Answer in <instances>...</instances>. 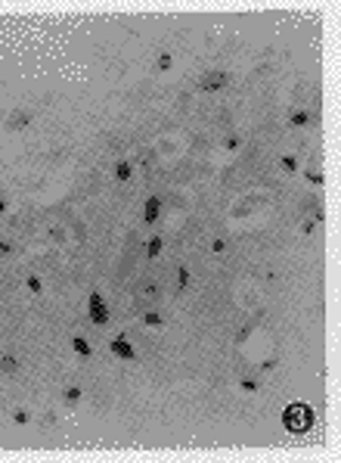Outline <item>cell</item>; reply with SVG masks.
Instances as JSON below:
<instances>
[{"instance_id":"1","label":"cell","mask_w":341,"mask_h":463,"mask_svg":"<svg viewBox=\"0 0 341 463\" xmlns=\"http://www.w3.org/2000/svg\"><path fill=\"white\" fill-rule=\"evenodd\" d=\"M283 426L288 429L292 435H304L313 429V407L304 401H295L283 410Z\"/></svg>"},{"instance_id":"2","label":"cell","mask_w":341,"mask_h":463,"mask_svg":"<svg viewBox=\"0 0 341 463\" xmlns=\"http://www.w3.org/2000/svg\"><path fill=\"white\" fill-rule=\"evenodd\" d=\"M87 314H90V323L93 326H109V321H112V314H109L106 302H102V296L96 289L87 296Z\"/></svg>"},{"instance_id":"3","label":"cell","mask_w":341,"mask_h":463,"mask_svg":"<svg viewBox=\"0 0 341 463\" xmlns=\"http://www.w3.org/2000/svg\"><path fill=\"white\" fill-rule=\"evenodd\" d=\"M227 81H229V75H227L224 69H214V72H208V75H202V78H199V90H205V94H214V90L227 87Z\"/></svg>"},{"instance_id":"4","label":"cell","mask_w":341,"mask_h":463,"mask_svg":"<svg viewBox=\"0 0 341 463\" xmlns=\"http://www.w3.org/2000/svg\"><path fill=\"white\" fill-rule=\"evenodd\" d=\"M31 119H34V112L31 109H13V115L3 121V128L10 131V134H16V131H25L31 124Z\"/></svg>"},{"instance_id":"5","label":"cell","mask_w":341,"mask_h":463,"mask_svg":"<svg viewBox=\"0 0 341 463\" xmlns=\"http://www.w3.org/2000/svg\"><path fill=\"white\" fill-rule=\"evenodd\" d=\"M109 351H112L115 358H121V361H136V348L124 339V336H115V339L109 342Z\"/></svg>"},{"instance_id":"6","label":"cell","mask_w":341,"mask_h":463,"mask_svg":"<svg viewBox=\"0 0 341 463\" xmlns=\"http://www.w3.org/2000/svg\"><path fill=\"white\" fill-rule=\"evenodd\" d=\"M158 218H161V199H158V196H149L146 205H143V221H146V224H155Z\"/></svg>"},{"instance_id":"7","label":"cell","mask_w":341,"mask_h":463,"mask_svg":"<svg viewBox=\"0 0 341 463\" xmlns=\"http://www.w3.org/2000/svg\"><path fill=\"white\" fill-rule=\"evenodd\" d=\"M112 174H115V181H118V183H127V181L133 178V162H131V159H118Z\"/></svg>"},{"instance_id":"8","label":"cell","mask_w":341,"mask_h":463,"mask_svg":"<svg viewBox=\"0 0 341 463\" xmlns=\"http://www.w3.org/2000/svg\"><path fill=\"white\" fill-rule=\"evenodd\" d=\"M81 398H84L81 385H65V389H62V404H65V407H75V404H81Z\"/></svg>"},{"instance_id":"9","label":"cell","mask_w":341,"mask_h":463,"mask_svg":"<svg viewBox=\"0 0 341 463\" xmlns=\"http://www.w3.org/2000/svg\"><path fill=\"white\" fill-rule=\"evenodd\" d=\"M310 121H313V115L307 112V109H295V112L288 115V124H292V128H307Z\"/></svg>"},{"instance_id":"10","label":"cell","mask_w":341,"mask_h":463,"mask_svg":"<svg viewBox=\"0 0 341 463\" xmlns=\"http://www.w3.org/2000/svg\"><path fill=\"white\" fill-rule=\"evenodd\" d=\"M72 348L78 351L81 358H93V348H90V342L84 339V336H72Z\"/></svg>"},{"instance_id":"11","label":"cell","mask_w":341,"mask_h":463,"mask_svg":"<svg viewBox=\"0 0 341 463\" xmlns=\"http://www.w3.org/2000/svg\"><path fill=\"white\" fill-rule=\"evenodd\" d=\"M143 323L146 326H152V330H158V326H165V314H161V311H146V314H143Z\"/></svg>"},{"instance_id":"12","label":"cell","mask_w":341,"mask_h":463,"mask_svg":"<svg viewBox=\"0 0 341 463\" xmlns=\"http://www.w3.org/2000/svg\"><path fill=\"white\" fill-rule=\"evenodd\" d=\"M189 283H192V274H189V267H186V264H180V267H177V289H180V292H183V289H189Z\"/></svg>"},{"instance_id":"13","label":"cell","mask_w":341,"mask_h":463,"mask_svg":"<svg viewBox=\"0 0 341 463\" xmlns=\"http://www.w3.org/2000/svg\"><path fill=\"white\" fill-rule=\"evenodd\" d=\"M19 370V358L16 355H0V373H16Z\"/></svg>"},{"instance_id":"14","label":"cell","mask_w":341,"mask_h":463,"mask_svg":"<svg viewBox=\"0 0 341 463\" xmlns=\"http://www.w3.org/2000/svg\"><path fill=\"white\" fill-rule=\"evenodd\" d=\"M239 389L248 392V395H254V392H261V382L254 380V376H242V380H239Z\"/></svg>"},{"instance_id":"15","label":"cell","mask_w":341,"mask_h":463,"mask_svg":"<svg viewBox=\"0 0 341 463\" xmlns=\"http://www.w3.org/2000/svg\"><path fill=\"white\" fill-rule=\"evenodd\" d=\"M161 246H165V240H161L158 233H155V237H152V240L146 242V255H149V258H158V252H161Z\"/></svg>"},{"instance_id":"16","label":"cell","mask_w":341,"mask_h":463,"mask_svg":"<svg viewBox=\"0 0 341 463\" xmlns=\"http://www.w3.org/2000/svg\"><path fill=\"white\" fill-rule=\"evenodd\" d=\"M13 423H16V426H28V423H31V410L16 407V410H13Z\"/></svg>"},{"instance_id":"17","label":"cell","mask_w":341,"mask_h":463,"mask_svg":"<svg viewBox=\"0 0 341 463\" xmlns=\"http://www.w3.org/2000/svg\"><path fill=\"white\" fill-rule=\"evenodd\" d=\"M25 286H28V292H34V296H40V292H44V280H40V277H25Z\"/></svg>"},{"instance_id":"18","label":"cell","mask_w":341,"mask_h":463,"mask_svg":"<svg viewBox=\"0 0 341 463\" xmlns=\"http://www.w3.org/2000/svg\"><path fill=\"white\" fill-rule=\"evenodd\" d=\"M155 65H158V72H168L170 65H174V56H170L168 50H165V53H158V60H155Z\"/></svg>"},{"instance_id":"19","label":"cell","mask_w":341,"mask_h":463,"mask_svg":"<svg viewBox=\"0 0 341 463\" xmlns=\"http://www.w3.org/2000/svg\"><path fill=\"white\" fill-rule=\"evenodd\" d=\"M279 165H283L288 174H295V171H298V159H295V156H283V159H279Z\"/></svg>"},{"instance_id":"20","label":"cell","mask_w":341,"mask_h":463,"mask_svg":"<svg viewBox=\"0 0 341 463\" xmlns=\"http://www.w3.org/2000/svg\"><path fill=\"white\" fill-rule=\"evenodd\" d=\"M251 330H254V323H245V326H239V333H236V345H242L245 339L251 336Z\"/></svg>"},{"instance_id":"21","label":"cell","mask_w":341,"mask_h":463,"mask_svg":"<svg viewBox=\"0 0 341 463\" xmlns=\"http://www.w3.org/2000/svg\"><path fill=\"white\" fill-rule=\"evenodd\" d=\"M239 146H242V137H236V134H233V137H227V140H224V149H227V153H236Z\"/></svg>"},{"instance_id":"22","label":"cell","mask_w":341,"mask_h":463,"mask_svg":"<svg viewBox=\"0 0 341 463\" xmlns=\"http://www.w3.org/2000/svg\"><path fill=\"white\" fill-rule=\"evenodd\" d=\"M50 240H53V242H65V230L59 224H53V227H50Z\"/></svg>"},{"instance_id":"23","label":"cell","mask_w":341,"mask_h":463,"mask_svg":"<svg viewBox=\"0 0 341 463\" xmlns=\"http://www.w3.org/2000/svg\"><path fill=\"white\" fill-rule=\"evenodd\" d=\"M279 367V358H267V361H261V373H270V370H276Z\"/></svg>"},{"instance_id":"24","label":"cell","mask_w":341,"mask_h":463,"mask_svg":"<svg viewBox=\"0 0 341 463\" xmlns=\"http://www.w3.org/2000/svg\"><path fill=\"white\" fill-rule=\"evenodd\" d=\"M313 230H317V221H313V218L301 224V233H304V237H313Z\"/></svg>"},{"instance_id":"25","label":"cell","mask_w":341,"mask_h":463,"mask_svg":"<svg viewBox=\"0 0 341 463\" xmlns=\"http://www.w3.org/2000/svg\"><path fill=\"white\" fill-rule=\"evenodd\" d=\"M211 252H214V255H220V252H227V240H220V237H217L214 242H211Z\"/></svg>"},{"instance_id":"26","label":"cell","mask_w":341,"mask_h":463,"mask_svg":"<svg viewBox=\"0 0 341 463\" xmlns=\"http://www.w3.org/2000/svg\"><path fill=\"white\" fill-rule=\"evenodd\" d=\"M10 255H13V242L0 240V258H10Z\"/></svg>"},{"instance_id":"27","label":"cell","mask_w":341,"mask_h":463,"mask_svg":"<svg viewBox=\"0 0 341 463\" xmlns=\"http://www.w3.org/2000/svg\"><path fill=\"white\" fill-rule=\"evenodd\" d=\"M143 296H146V299H155V296H158V286H155V283H146V286H143Z\"/></svg>"},{"instance_id":"28","label":"cell","mask_w":341,"mask_h":463,"mask_svg":"<svg viewBox=\"0 0 341 463\" xmlns=\"http://www.w3.org/2000/svg\"><path fill=\"white\" fill-rule=\"evenodd\" d=\"M304 178L310 181V183H322V174L320 171H304Z\"/></svg>"},{"instance_id":"29","label":"cell","mask_w":341,"mask_h":463,"mask_svg":"<svg viewBox=\"0 0 341 463\" xmlns=\"http://www.w3.org/2000/svg\"><path fill=\"white\" fill-rule=\"evenodd\" d=\"M6 208H10V202H6L3 196H0V215H3V212H6Z\"/></svg>"}]
</instances>
